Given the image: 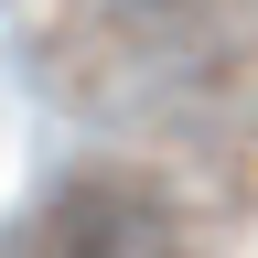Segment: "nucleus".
I'll list each match as a JSON object with an SVG mask.
<instances>
[{"label": "nucleus", "instance_id": "f257e3e1", "mask_svg": "<svg viewBox=\"0 0 258 258\" xmlns=\"http://www.w3.org/2000/svg\"><path fill=\"white\" fill-rule=\"evenodd\" d=\"M172 247H183L172 205H161L151 183H129V172L76 183L54 205V226H43V258H172Z\"/></svg>", "mask_w": 258, "mask_h": 258}]
</instances>
